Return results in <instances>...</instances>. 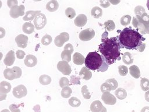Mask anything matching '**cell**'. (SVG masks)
Listing matches in <instances>:
<instances>
[{"mask_svg": "<svg viewBox=\"0 0 149 112\" xmlns=\"http://www.w3.org/2000/svg\"><path fill=\"white\" fill-rule=\"evenodd\" d=\"M122 48L118 37L102 39L98 50L108 65H111L121 59L120 49Z\"/></svg>", "mask_w": 149, "mask_h": 112, "instance_id": "6da1fadb", "label": "cell"}, {"mask_svg": "<svg viewBox=\"0 0 149 112\" xmlns=\"http://www.w3.org/2000/svg\"><path fill=\"white\" fill-rule=\"evenodd\" d=\"M118 37L122 48L127 50H138L146 40L139 32L131 27L123 29Z\"/></svg>", "mask_w": 149, "mask_h": 112, "instance_id": "7a4b0ae2", "label": "cell"}, {"mask_svg": "<svg viewBox=\"0 0 149 112\" xmlns=\"http://www.w3.org/2000/svg\"><path fill=\"white\" fill-rule=\"evenodd\" d=\"M84 64L87 68L93 71L104 72L108 68V64L105 62L103 56L96 51L88 52L85 58Z\"/></svg>", "mask_w": 149, "mask_h": 112, "instance_id": "3957f363", "label": "cell"}, {"mask_svg": "<svg viewBox=\"0 0 149 112\" xmlns=\"http://www.w3.org/2000/svg\"><path fill=\"white\" fill-rule=\"evenodd\" d=\"M132 24L136 29V31L143 34H149V24L143 23L140 20V16L136 15L132 19Z\"/></svg>", "mask_w": 149, "mask_h": 112, "instance_id": "277c9868", "label": "cell"}, {"mask_svg": "<svg viewBox=\"0 0 149 112\" xmlns=\"http://www.w3.org/2000/svg\"><path fill=\"white\" fill-rule=\"evenodd\" d=\"M22 71L20 68L18 66H13L12 68H6L3 71L4 77L9 80L17 79L21 77Z\"/></svg>", "mask_w": 149, "mask_h": 112, "instance_id": "5b68a950", "label": "cell"}, {"mask_svg": "<svg viewBox=\"0 0 149 112\" xmlns=\"http://www.w3.org/2000/svg\"><path fill=\"white\" fill-rule=\"evenodd\" d=\"M47 23V18L44 14L40 12L36 15L34 19V24L37 30L43 29Z\"/></svg>", "mask_w": 149, "mask_h": 112, "instance_id": "8992f818", "label": "cell"}, {"mask_svg": "<svg viewBox=\"0 0 149 112\" xmlns=\"http://www.w3.org/2000/svg\"><path fill=\"white\" fill-rule=\"evenodd\" d=\"M25 7L23 5H20L19 6L16 5L12 8H10L9 14L10 16L14 19H16L20 16H23L24 13Z\"/></svg>", "mask_w": 149, "mask_h": 112, "instance_id": "52a82bcc", "label": "cell"}, {"mask_svg": "<svg viewBox=\"0 0 149 112\" xmlns=\"http://www.w3.org/2000/svg\"><path fill=\"white\" fill-rule=\"evenodd\" d=\"M95 36V32L92 29H86L81 31L79 34V37L83 41H87L91 40Z\"/></svg>", "mask_w": 149, "mask_h": 112, "instance_id": "ba28073f", "label": "cell"}, {"mask_svg": "<svg viewBox=\"0 0 149 112\" xmlns=\"http://www.w3.org/2000/svg\"><path fill=\"white\" fill-rule=\"evenodd\" d=\"M11 90V85L6 81H2L0 83V100H5L6 94Z\"/></svg>", "mask_w": 149, "mask_h": 112, "instance_id": "9c48e42d", "label": "cell"}, {"mask_svg": "<svg viewBox=\"0 0 149 112\" xmlns=\"http://www.w3.org/2000/svg\"><path fill=\"white\" fill-rule=\"evenodd\" d=\"M12 93L16 98L20 99L27 95V90L23 85H19L13 88Z\"/></svg>", "mask_w": 149, "mask_h": 112, "instance_id": "30bf717a", "label": "cell"}, {"mask_svg": "<svg viewBox=\"0 0 149 112\" xmlns=\"http://www.w3.org/2000/svg\"><path fill=\"white\" fill-rule=\"evenodd\" d=\"M57 69L59 71L63 74V75H69L72 72L70 66L68 62L65 61H60L57 64Z\"/></svg>", "mask_w": 149, "mask_h": 112, "instance_id": "8fae6325", "label": "cell"}, {"mask_svg": "<svg viewBox=\"0 0 149 112\" xmlns=\"http://www.w3.org/2000/svg\"><path fill=\"white\" fill-rule=\"evenodd\" d=\"M69 40V34L66 32L61 33L59 35L57 36L54 40V43L56 46L58 47H62L65 42L68 41Z\"/></svg>", "mask_w": 149, "mask_h": 112, "instance_id": "7c38bea8", "label": "cell"}, {"mask_svg": "<svg viewBox=\"0 0 149 112\" xmlns=\"http://www.w3.org/2000/svg\"><path fill=\"white\" fill-rule=\"evenodd\" d=\"M104 103L108 105H114L116 103V98L109 92H104L101 96Z\"/></svg>", "mask_w": 149, "mask_h": 112, "instance_id": "4fadbf2b", "label": "cell"}, {"mask_svg": "<svg viewBox=\"0 0 149 112\" xmlns=\"http://www.w3.org/2000/svg\"><path fill=\"white\" fill-rule=\"evenodd\" d=\"M28 40V37L22 34H19L15 38V41L17 44V46L19 47H21L22 48H24L27 47Z\"/></svg>", "mask_w": 149, "mask_h": 112, "instance_id": "5bb4252c", "label": "cell"}, {"mask_svg": "<svg viewBox=\"0 0 149 112\" xmlns=\"http://www.w3.org/2000/svg\"><path fill=\"white\" fill-rule=\"evenodd\" d=\"M15 61V55L13 51H9L3 60V63L6 66L12 65Z\"/></svg>", "mask_w": 149, "mask_h": 112, "instance_id": "9a60e30c", "label": "cell"}, {"mask_svg": "<svg viewBox=\"0 0 149 112\" xmlns=\"http://www.w3.org/2000/svg\"><path fill=\"white\" fill-rule=\"evenodd\" d=\"M87 22V18L84 14H79L74 19V23L77 27H83L85 26Z\"/></svg>", "mask_w": 149, "mask_h": 112, "instance_id": "2e32d148", "label": "cell"}, {"mask_svg": "<svg viewBox=\"0 0 149 112\" xmlns=\"http://www.w3.org/2000/svg\"><path fill=\"white\" fill-rule=\"evenodd\" d=\"M24 62L26 66L28 67H33L36 65L37 63V59L34 55L29 54L26 57Z\"/></svg>", "mask_w": 149, "mask_h": 112, "instance_id": "e0dca14e", "label": "cell"}, {"mask_svg": "<svg viewBox=\"0 0 149 112\" xmlns=\"http://www.w3.org/2000/svg\"><path fill=\"white\" fill-rule=\"evenodd\" d=\"M105 108V107L100 100L93 101L90 105V110L92 112H101Z\"/></svg>", "mask_w": 149, "mask_h": 112, "instance_id": "ac0fdd59", "label": "cell"}, {"mask_svg": "<svg viewBox=\"0 0 149 112\" xmlns=\"http://www.w3.org/2000/svg\"><path fill=\"white\" fill-rule=\"evenodd\" d=\"M79 76L85 80L90 79L92 77V73L86 66H84L81 68L79 72Z\"/></svg>", "mask_w": 149, "mask_h": 112, "instance_id": "d6986e66", "label": "cell"}, {"mask_svg": "<svg viewBox=\"0 0 149 112\" xmlns=\"http://www.w3.org/2000/svg\"><path fill=\"white\" fill-rule=\"evenodd\" d=\"M35 26L30 22H25L22 26V30L24 33L30 34L34 32Z\"/></svg>", "mask_w": 149, "mask_h": 112, "instance_id": "ffe728a7", "label": "cell"}, {"mask_svg": "<svg viewBox=\"0 0 149 112\" xmlns=\"http://www.w3.org/2000/svg\"><path fill=\"white\" fill-rule=\"evenodd\" d=\"M45 7L47 10L49 12H55L58 10L59 8V4L56 0H51L47 4Z\"/></svg>", "mask_w": 149, "mask_h": 112, "instance_id": "44dd1931", "label": "cell"}, {"mask_svg": "<svg viewBox=\"0 0 149 112\" xmlns=\"http://www.w3.org/2000/svg\"><path fill=\"white\" fill-rule=\"evenodd\" d=\"M41 12L40 10H29L25 13L24 16L23 18V20L25 21H31L34 19L36 15Z\"/></svg>", "mask_w": 149, "mask_h": 112, "instance_id": "7402d4cb", "label": "cell"}, {"mask_svg": "<svg viewBox=\"0 0 149 112\" xmlns=\"http://www.w3.org/2000/svg\"><path fill=\"white\" fill-rule=\"evenodd\" d=\"M73 61L74 64L82 65L84 61L85 58L83 55L79 52H75L73 56Z\"/></svg>", "mask_w": 149, "mask_h": 112, "instance_id": "603a6c76", "label": "cell"}, {"mask_svg": "<svg viewBox=\"0 0 149 112\" xmlns=\"http://www.w3.org/2000/svg\"><path fill=\"white\" fill-rule=\"evenodd\" d=\"M129 73L134 78L138 79L140 76V71L137 65H132L129 67Z\"/></svg>", "mask_w": 149, "mask_h": 112, "instance_id": "cb8c5ba5", "label": "cell"}, {"mask_svg": "<svg viewBox=\"0 0 149 112\" xmlns=\"http://www.w3.org/2000/svg\"><path fill=\"white\" fill-rule=\"evenodd\" d=\"M115 95L118 99L123 100L127 96V92L124 89L119 88L115 91Z\"/></svg>", "mask_w": 149, "mask_h": 112, "instance_id": "d4e9b609", "label": "cell"}, {"mask_svg": "<svg viewBox=\"0 0 149 112\" xmlns=\"http://www.w3.org/2000/svg\"><path fill=\"white\" fill-rule=\"evenodd\" d=\"M91 15L95 19L100 18L102 15V10L98 6H95L92 8L91 10Z\"/></svg>", "mask_w": 149, "mask_h": 112, "instance_id": "484cf974", "label": "cell"}, {"mask_svg": "<svg viewBox=\"0 0 149 112\" xmlns=\"http://www.w3.org/2000/svg\"><path fill=\"white\" fill-rule=\"evenodd\" d=\"M122 61L126 65H130L132 64L133 62L132 55L129 52H125L122 55Z\"/></svg>", "mask_w": 149, "mask_h": 112, "instance_id": "4316f807", "label": "cell"}, {"mask_svg": "<svg viewBox=\"0 0 149 112\" xmlns=\"http://www.w3.org/2000/svg\"><path fill=\"white\" fill-rule=\"evenodd\" d=\"M51 78L47 75H42L39 78V82L43 85H48L51 82Z\"/></svg>", "mask_w": 149, "mask_h": 112, "instance_id": "83f0119b", "label": "cell"}, {"mask_svg": "<svg viewBox=\"0 0 149 112\" xmlns=\"http://www.w3.org/2000/svg\"><path fill=\"white\" fill-rule=\"evenodd\" d=\"M72 52L67 50H63L61 53V58L63 61H65L68 62H70L71 60V54Z\"/></svg>", "mask_w": 149, "mask_h": 112, "instance_id": "f1b7e54d", "label": "cell"}, {"mask_svg": "<svg viewBox=\"0 0 149 112\" xmlns=\"http://www.w3.org/2000/svg\"><path fill=\"white\" fill-rule=\"evenodd\" d=\"M68 102H69V104L73 107H78L81 104L80 100L76 97H70L69 99Z\"/></svg>", "mask_w": 149, "mask_h": 112, "instance_id": "f546056e", "label": "cell"}, {"mask_svg": "<svg viewBox=\"0 0 149 112\" xmlns=\"http://www.w3.org/2000/svg\"><path fill=\"white\" fill-rule=\"evenodd\" d=\"M104 27L105 29L109 32H111L113 31L115 29V23L113 20H108L107 21H106L104 24Z\"/></svg>", "mask_w": 149, "mask_h": 112, "instance_id": "4dcf8cb0", "label": "cell"}, {"mask_svg": "<svg viewBox=\"0 0 149 112\" xmlns=\"http://www.w3.org/2000/svg\"><path fill=\"white\" fill-rule=\"evenodd\" d=\"M72 93V90L71 88L69 86H66L62 88L61 91V96L63 98H69L71 94Z\"/></svg>", "mask_w": 149, "mask_h": 112, "instance_id": "1f68e13d", "label": "cell"}, {"mask_svg": "<svg viewBox=\"0 0 149 112\" xmlns=\"http://www.w3.org/2000/svg\"><path fill=\"white\" fill-rule=\"evenodd\" d=\"M140 86L143 91L149 90V80L147 78H142L140 80Z\"/></svg>", "mask_w": 149, "mask_h": 112, "instance_id": "d6a6232c", "label": "cell"}, {"mask_svg": "<svg viewBox=\"0 0 149 112\" xmlns=\"http://www.w3.org/2000/svg\"><path fill=\"white\" fill-rule=\"evenodd\" d=\"M81 92L83 97L85 99H90L91 98V94L88 90L87 86H86V85L83 86L81 89Z\"/></svg>", "mask_w": 149, "mask_h": 112, "instance_id": "836d02e7", "label": "cell"}, {"mask_svg": "<svg viewBox=\"0 0 149 112\" xmlns=\"http://www.w3.org/2000/svg\"><path fill=\"white\" fill-rule=\"evenodd\" d=\"M132 18L129 15H125L120 19V23L123 26H126L130 23Z\"/></svg>", "mask_w": 149, "mask_h": 112, "instance_id": "e575fe53", "label": "cell"}, {"mask_svg": "<svg viewBox=\"0 0 149 112\" xmlns=\"http://www.w3.org/2000/svg\"><path fill=\"white\" fill-rule=\"evenodd\" d=\"M65 14L68 18L73 19L76 16V12L73 8L69 7L66 9Z\"/></svg>", "mask_w": 149, "mask_h": 112, "instance_id": "d590c367", "label": "cell"}, {"mask_svg": "<svg viewBox=\"0 0 149 112\" xmlns=\"http://www.w3.org/2000/svg\"><path fill=\"white\" fill-rule=\"evenodd\" d=\"M52 40V37L50 35L45 34L41 38V43L44 46H48L51 43Z\"/></svg>", "mask_w": 149, "mask_h": 112, "instance_id": "8d00e7d4", "label": "cell"}, {"mask_svg": "<svg viewBox=\"0 0 149 112\" xmlns=\"http://www.w3.org/2000/svg\"><path fill=\"white\" fill-rule=\"evenodd\" d=\"M105 82L108 83L112 88V90H114L117 89L118 86V83L116 81V79L114 78H111V79H108L105 80Z\"/></svg>", "mask_w": 149, "mask_h": 112, "instance_id": "74e56055", "label": "cell"}, {"mask_svg": "<svg viewBox=\"0 0 149 112\" xmlns=\"http://www.w3.org/2000/svg\"><path fill=\"white\" fill-rule=\"evenodd\" d=\"M59 86L62 88H63L64 87L66 86H68L69 85H70V82L69 80V79L65 77H62L59 81Z\"/></svg>", "mask_w": 149, "mask_h": 112, "instance_id": "f35d334b", "label": "cell"}, {"mask_svg": "<svg viewBox=\"0 0 149 112\" xmlns=\"http://www.w3.org/2000/svg\"><path fill=\"white\" fill-rule=\"evenodd\" d=\"M118 71L120 76H126L128 73V68L125 65H120L118 66Z\"/></svg>", "mask_w": 149, "mask_h": 112, "instance_id": "ab89813d", "label": "cell"}, {"mask_svg": "<svg viewBox=\"0 0 149 112\" xmlns=\"http://www.w3.org/2000/svg\"><path fill=\"white\" fill-rule=\"evenodd\" d=\"M100 89H101V91L104 93V92H110L112 90V88L111 86L107 82H104V83H102L101 85V87H100Z\"/></svg>", "mask_w": 149, "mask_h": 112, "instance_id": "60d3db41", "label": "cell"}, {"mask_svg": "<svg viewBox=\"0 0 149 112\" xmlns=\"http://www.w3.org/2000/svg\"><path fill=\"white\" fill-rule=\"evenodd\" d=\"M146 12L144 8H143L142 6H137L134 8V13L136 15L138 16H141L144 13Z\"/></svg>", "mask_w": 149, "mask_h": 112, "instance_id": "b9f144b4", "label": "cell"}, {"mask_svg": "<svg viewBox=\"0 0 149 112\" xmlns=\"http://www.w3.org/2000/svg\"><path fill=\"white\" fill-rule=\"evenodd\" d=\"M80 78L79 76L76 75H71L70 76V85H80Z\"/></svg>", "mask_w": 149, "mask_h": 112, "instance_id": "7bdbcfd3", "label": "cell"}, {"mask_svg": "<svg viewBox=\"0 0 149 112\" xmlns=\"http://www.w3.org/2000/svg\"><path fill=\"white\" fill-rule=\"evenodd\" d=\"M140 18L143 23L149 24V15H148V13L146 12L144 13L141 16H140Z\"/></svg>", "mask_w": 149, "mask_h": 112, "instance_id": "ee69618b", "label": "cell"}, {"mask_svg": "<svg viewBox=\"0 0 149 112\" xmlns=\"http://www.w3.org/2000/svg\"><path fill=\"white\" fill-rule=\"evenodd\" d=\"M9 110L11 112H20L19 108V105L16 104H12L9 106Z\"/></svg>", "mask_w": 149, "mask_h": 112, "instance_id": "f6af8a7d", "label": "cell"}, {"mask_svg": "<svg viewBox=\"0 0 149 112\" xmlns=\"http://www.w3.org/2000/svg\"><path fill=\"white\" fill-rule=\"evenodd\" d=\"M17 0H7V5L10 8H12V7L17 5Z\"/></svg>", "mask_w": 149, "mask_h": 112, "instance_id": "bcb514c9", "label": "cell"}, {"mask_svg": "<svg viewBox=\"0 0 149 112\" xmlns=\"http://www.w3.org/2000/svg\"><path fill=\"white\" fill-rule=\"evenodd\" d=\"M100 5L104 8H107L110 6L109 0H100Z\"/></svg>", "mask_w": 149, "mask_h": 112, "instance_id": "7dc6e473", "label": "cell"}, {"mask_svg": "<svg viewBox=\"0 0 149 112\" xmlns=\"http://www.w3.org/2000/svg\"><path fill=\"white\" fill-rule=\"evenodd\" d=\"M25 55H26L25 52H24L21 50H19L16 52V55L18 59H23Z\"/></svg>", "mask_w": 149, "mask_h": 112, "instance_id": "c3c4849f", "label": "cell"}, {"mask_svg": "<svg viewBox=\"0 0 149 112\" xmlns=\"http://www.w3.org/2000/svg\"><path fill=\"white\" fill-rule=\"evenodd\" d=\"M64 50H69L70 51H71L72 52H73V46L70 44V43H68L67 44L65 45V46L64 47Z\"/></svg>", "mask_w": 149, "mask_h": 112, "instance_id": "681fc988", "label": "cell"}, {"mask_svg": "<svg viewBox=\"0 0 149 112\" xmlns=\"http://www.w3.org/2000/svg\"><path fill=\"white\" fill-rule=\"evenodd\" d=\"M33 110L35 111V112H41V108H40V106L39 104L36 105L34 106V107L33 108Z\"/></svg>", "mask_w": 149, "mask_h": 112, "instance_id": "f907efd6", "label": "cell"}, {"mask_svg": "<svg viewBox=\"0 0 149 112\" xmlns=\"http://www.w3.org/2000/svg\"><path fill=\"white\" fill-rule=\"evenodd\" d=\"M121 0H109V2L111 4H112V5H118V4L120 3Z\"/></svg>", "mask_w": 149, "mask_h": 112, "instance_id": "816d5d0a", "label": "cell"}, {"mask_svg": "<svg viewBox=\"0 0 149 112\" xmlns=\"http://www.w3.org/2000/svg\"><path fill=\"white\" fill-rule=\"evenodd\" d=\"M0 38H3V37L5 35V30L2 28V27H1L0 28Z\"/></svg>", "mask_w": 149, "mask_h": 112, "instance_id": "f5cc1de1", "label": "cell"}, {"mask_svg": "<svg viewBox=\"0 0 149 112\" xmlns=\"http://www.w3.org/2000/svg\"><path fill=\"white\" fill-rule=\"evenodd\" d=\"M145 47H146V43H143L141 45V46L140 47V48H139V49L138 50V51H139V52H143V51H144V50L145 49Z\"/></svg>", "mask_w": 149, "mask_h": 112, "instance_id": "db71d44e", "label": "cell"}, {"mask_svg": "<svg viewBox=\"0 0 149 112\" xmlns=\"http://www.w3.org/2000/svg\"><path fill=\"white\" fill-rule=\"evenodd\" d=\"M144 97H145V99L147 102H149V90L146 91V93H145V95H144Z\"/></svg>", "mask_w": 149, "mask_h": 112, "instance_id": "11a10c76", "label": "cell"}, {"mask_svg": "<svg viewBox=\"0 0 149 112\" xmlns=\"http://www.w3.org/2000/svg\"><path fill=\"white\" fill-rule=\"evenodd\" d=\"M141 112H149V106H145V107H144L141 109Z\"/></svg>", "mask_w": 149, "mask_h": 112, "instance_id": "9f6ffc18", "label": "cell"}, {"mask_svg": "<svg viewBox=\"0 0 149 112\" xmlns=\"http://www.w3.org/2000/svg\"><path fill=\"white\" fill-rule=\"evenodd\" d=\"M1 112H11V111H10L9 110H8V109H3V110H2Z\"/></svg>", "mask_w": 149, "mask_h": 112, "instance_id": "6f0895ef", "label": "cell"}, {"mask_svg": "<svg viewBox=\"0 0 149 112\" xmlns=\"http://www.w3.org/2000/svg\"><path fill=\"white\" fill-rule=\"evenodd\" d=\"M147 7L149 10V0H147Z\"/></svg>", "mask_w": 149, "mask_h": 112, "instance_id": "680465c9", "label": "cell"}, {"mask_svg": "<svg viewBox=\"0 0 149 112\" xmlns=\"http://www.w3.org/2000/svg\"><path fill=\"white\" fill-rule=\"evenodd\" d=\"M34 1H36V2H39V1H41L42 0H33Z\"/></svg>", "mask_w": 149, "mask_h": 112, "instance_id": "91938a15", "label": "cell"}, {"mask_svg": "<svg viewBox=\"0 0 149 112\" xmlns=\"http://www.w3.org/2000/svg\"></svg>", "mask_w": 149, "mask_h": 112, "instance_id": "94428289", "label": "cell"}]
</instances>
